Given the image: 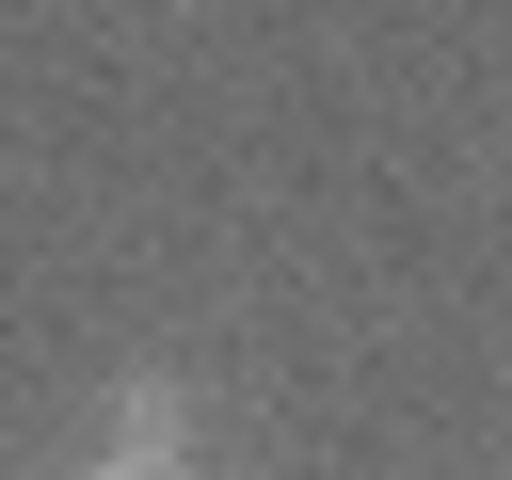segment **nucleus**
<instances>
[{"mask_svg": "<svg viewBox=\"0 0 512 480\" xmlns=\"http://www.w3.org/2000/svg\"><path fill=\"white\" fill-rule=\"evenodd\" d=\"M112 448H128V464H160V448H176V400H160V384H128V416H112Z\"/></svg>", "mask_w": 512, "mask_h": 480, "instance_id": "nucleus-1", "label": "nucleus"}, {"mask_svg": "<svg viewBox=\"0 0 512 480\" xmlns=\"http://www.w3.org/2000/svg\"><path fill=\"white\" fill-rule=\"evenodd\" d=\"M96 480H176V464H96Z\"/></svg>", "mask_w": 512, "mask_h": 480, "instance_id": "nucleus-2", "label": "nucleus"}]
</instances>
